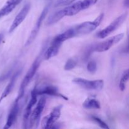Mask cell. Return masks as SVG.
Segmentation results:
<instances>
[{"mask_svg":"<svg viewBox=\"0 0 129 129\" xmlns=\"http://www.w3.org/2000/svg\"><path fill=\"white\" fill-rule=\"evenodd\" d=\"M37 94H46V95L53 96L59 97V98H63L64 100H68V98L61 93H59L57 88L53 86H48L45 88H41L40 89H37Z\"/></svg>","mask_w":129,"mask_h":129,"instance_id":"5bb4252c","label":"cell"},{"mask_svg":"<svg viewBox=\"0 0 129 129\" xmlns=\"http://www.w3.org/2000/svg\"><path fill=\"white\" fill-rule=\"evenodd\" d=\"M76 66V61L73 59H69L66 62L64 66V69L66 71H69L74 69Z\"/></svg>","mask_w":129,"mask_h":129,"instance_id":"ffe728a7","label":"cell"},{"mask_svg":"<svg viewBox=\"0 0 129 129\" xmlns=\"http://www.w3.org/2000/svg\"><path fill=\"white\" fill-rule=\"evenodd\" d=\"M37 88L36 87L34 88L32 91L31 93V98L28 104L26 106V108H25V112H24L23 115V127L24 128H26L27 127V125L28 123L29 118H30V114H31V108L34 107L37 103Z\"/></svg>","mask_w":129,"mask_h":129,"instance_id":"30bf717a","label":"cell"},{"mask_svg":"<svg viewBox=\"0 0 129 129\" xmlns=\"http://www.w3.org/2000/svg\"><path fill=\"white\" fill-rule=\"evenodd\" d=\"M63 17H64V15H63L62 10L56 11V12L52 13L50 16H49V18L47 20V25H51L54 23H56L57 21H59V20H61Z\"/></svg>","mask_w":129,"mask_h":129,"instance_id":"ac0fdd59","label":"cell"},{"mask_svg":"<svg viewBox=\"0 0 129 129\" xmlns=\"http://www.w3.org/2000/svg\"><path fill=\"white\" fill-rule=\"evenodd\" d=\"M76 0H57V1L55 2L54 6H55V7L66 6V5H70V4H71L72 3H73Z\"/></svg>","mask_w":129,"mask_h":129,"instance_id":"603a6c76","label":"cell"},{"mask_svg":"<svg viewBox=\"0 0 129 129\" xmlns=\"http://www.w3.org/2000/svg\"><path fill=\"white\" fill-rule=\"evenodd\" d=\"M127 13H125L121 15L117 18H116L114 21H112L108 26H107V27L105 28L102 30H101L100 32H98V34H97V36L99 38H100V39H105L107 37H108L112 32L115 31L124 22L125 19L127 18Z\"/></svg>","mask_w":129,"mask_h":129,"instance_id":"5b68a950","label":"cell"},{"mask_svg":"<svg viewBox=\"0 0 129 129\" xmlns=\"http://www.w3.org/2000/svg\"><path fill=\"white\" fill-rule=\"evenodd\" d=\"M45 46L42 49V50L41 52H40V54H39V56L35 59V60H34L32 65L31 66V67L30 68L29 70L28 71L27 73L26 74L25 76L24 77L23 80V81L21 82V85H20L18 95V97L16 98V99L18 100H21V98H23V96L24 95V93H25V89H26V86H27L28 84H29V83H30V81L31 80V79L34 78V75L35 74L36 72L37 71L38 69H39V66H40V63H41L42 54H44V52H45Z\"/></svg>","mask_w":129,"mask_h":129,"instance_id":"7a4b0ae2","label":"cell"},{"mask_svg":"<svg viewBox=\"0 0 129 129\" xmlns=\"http://www.w3.org/2000/svg\"><path fill=\"white\" fill-rule=\"evenodd\" d=\"M20 100L16 99V100L14 102L13 105L10 110L8 116L6 124L3 127L5 129L10 128L16 121L18 115L19 110H20Z\"/></svg>","mask_w":129,"mask_h":129,"instance_id":"7c38bea8","label":"cell"},{"mask_svg":"<svg viewBox=\"0 0 129 129\" xmlns=\"http://www.w3.org/2000/svg\"><path fill=\"white\" fill-rule=\"evenodd\" d=\"M1 117H2V113H0V120H1Z\"/></svg>","mask_w":129,"mask_h":129,"instance_id":"4316f807","label":"cell"},{"mask_svg":"<svg viewBox=\"0 0 129 129\" xmlns=\"http://www.w3.org/2000/svg\"><path fill=\"white\" fill-rule=\"evenodd\" d=\"M103 16L104 14L102 13L93 21H86L76 25L74 27L69 28L66 31L63 32L64 37L65 38L66 40H69L76 37L90 34L100 25L103 19Z\"/></svg>","mask_w":129,"mask_h":129,"instance_id":"6da1fadb","label":"cell"},{"mask_svg":"<svg viewBox=\"0 0 129 129\" xmlns=\"http://www.w3.org/2000/svg\"><path fill=\"white\" fill-rule=\"evenodd\" d=\"M123 37H124V34H120L118 35H115V36L107 39L105 41L92 45L90 48V52H102L107 51V50H109L113 45H116L120 41H121Z\"/></svg>","mask_w":129,"mask_h":129,"instance_id":"277c9868","label":"cell"},{"mask_svg":"<svg viewBox=\"0 0 129 129\" xmlns=\"http://www.w3.org/2000/svg\"><path fill=\"white\" fill-rule=\"evenodd\" d=\"M30 9V5L29 3L26 4L25 6L23 7V8L20 10V12L18 13L16 17L14 19L12 24L10 26V29H9V33H12L25 19L26 16H27L29 11Z\"/></svg>","mask_w":129,"mask_h":129,"instance_id":"8fae6325","label":"cell"},{"mask_svg":"<svg viewBox=\"0 0 129 129\" xmlns=\"http://www.w3.org/2000/svg\"><path fill=\"white\" fill-rule=\"evenodd\" d=\"M83 107L86 109H100V103L94 98L89 97L85 100L83 103Z\"/></svg>","mask_w":129,"mask_h":129,"instance_id":"e0dca14e","label":"cell"},{"mask_svg":"<svg viewBox=\"0 0 129 129\" xmlns=\"http://www.w3.org/2000/svg\"><path fill=\"white\" fill-rule=\"evenodd\" d=\"M62 105H59L55 107L48 115L45 116L42 121V128H50L54 127L55 122L60 117Z\"/></svg>","mask_w":129,"mask_h":129,"instance_id":"52a82bcc","label":"cell"},{"mask_svg":"<svg viewBox=\"0 0 129 129\" xmlns=\"http://www.w3.org/2000/svg\"><path fill=\"white\" fill-rule=\"evenodd\" d=\"M129 81V69L125 71L122 74L119 83V88L121 91H124L125 89V84Z\"/></svg>","mask_w":129,"mask_h":129,"instance_id":"d6986e66","label":"cell"},{"mask_svg":"<svg viewBox=\"0 0 129 129\" xmlns=\"http://www.w3.org/2000/svg\"><path fill=\"white\" fill-rule=\"evenodd\" d=\"M3 34H0V44H1V41H2L3 39Z\"/></svg>","mask_w":129,"mask_h":129,"instance_id":"d4e9b609","label":"cell"},{"mask_svg":"<svg viewBox=\"0 0 129 129\" xmlns=\"http://www.w3.org/2000/svg\"><path fill=\"white\" fill-rule=\"evenodd\" d=\"M20 73H21V71H16V73H15V74H13V75L12 76L11 78L10 79L9 83L6 86L5 90L3 91V92L2 93L1 95L0 96V103L2 102L3 100L5 99L6 96H8L10 94V93L12 91L13 89L14 86H15V83H16V80H17L18 77L20 75Z\"/></svg>","mask_w":129,"mask_h":129,"instance_id":"9a60e30c","label":"cell"},{"mask_svg":"<svg viewBox=\"0 0 129 129\" xmlns=\"http://www.w3.org/2000/svg\"><path fill=\"white\" fill-rule=\"evenodd\" d=\"M45 103H46V100L44 97H42L37 104L35 109L34 110L32 113L30 114V118H29L28 120V127L32 128L34 126H35V125H37L39 124L40 116H41L42 113L44 110Z\"/></svg>","mask_w":129,"mask_h":129,"instance_id":"ba28073f","label":"cell"},{"mask_svg":"<svg viewBox=\"0 0 129 129\" xmlns=\"http://www.w3.org/2000/svg\"><path fill=\"white\" fill-rule=\"evenodd\" d=\"M123 5H124L125 7L129 8V0H124V1H123Z\"/></svg>","mask_w":129,"mask_h":129,"instance_id":"cb8c5ba5","label":"cell"},{"mask_svg":"<svg viewBox=\"0 0 129 129\" xmlns=\"http://www.w3.org/2000/svg\"><path fill=\"white\" fill-rule=\"evenodd\" d=\"M73 82L87 90H100L103 88L104 85V82L103 80L90 81L83 78H74Z\"/></svg>","mask_w":129,"mask_h":129,"instance_id":"8992f818","label":"cell"},{"mask_svg":"<svg viewBox=\"0 0 129 129\" xmlns=\"http://www.w3.org/2000/svg\"><path fill=\"white\" fill-rule=\"evenodd\" d=\"M61 45L62 42L57 41L54 39L51 42L50 47H49L46 49V50L44 52V57L45 59L49 60V59H51V58L54 57L55 55H57Z\"/></svg>","mask_w":129,"mask_h":129,"instance_id":"4fadbf2b","label":"cell"},{"mask_svg":"<svg viewBox=\"0 0 129 129\" xmlns=\"http://www.w3.org/2000/svg\"><path fill=\"white\" fill-rule=\"evenodd\" d=\"M49 7H50V5H47V6L44 8L43 11H42L41 14H40V15L39 16V18H38L37 21L36 23H35V26L33 28L32 30H31V33H30V35H29L28 38L27 40H26V44H25L26 46L31 44V43L34 41V40H35V38L37 37V36L38 34H39V30H40V26H41L42 25V23L43 21H44V20L45 19V16L47 15Z\"/></svg>","mask_w":129,"mask_h":129,"instance_id":"9c48e42d","label":"cell"},{"mask_svg":"<svg viewBox=\"0 0 129 129\" xmlns=\"http://www.w3.org/2000/svg\"><path fill=\"white\" fill-rule=\"evenodd\" d=\"M87 69L90 73L94 74L97 69V66L96 62H94V60H91L90 62H89L88 65H87Z\"/></svg>","mask_w":129,"mask_h":129,"instance_id":"44dd1931","label":"cell"},{"mask_svg":"<svg viewBox=\"0 0 129 129\" xmlns=\"http://www.w3.org/2000/svg\"><path fill=\"white\" fill-rule=\"evenodd\" d=\"M22 0H8L0 10V18L9 15Z\"/></svg>","mask_w":129,"mask_h":129,"instance_id":"2e32d148","label":"cell"},{"mask_svg":"<svg viewBox=\"0 0 129 129\" xmlns=\"http://www.w3.org/2000/svg\"><path fill=\"white\" fill-rule=\"evenodd\" d=\"M91 118H92V120H93L96 123H98V125H99L100 127H102V128H107V129L109 128V127L107 125V123H106L105 122H103V121L102 120V119H100V118H98V117H94V116H92Z\"/></svg>","mask_w":129,"mask_h":129,"instance_id":"7402d4cb","label":"cell"},{"mask_svg":"<svg viewBox=\"0 0 129 129\" xmlns=\"http://www.w3.org/2000/svg\"><path fill=\"white\" fill-rule=\"evenodd\" d=\"M97 1L98 0H82L62 9V11L64 16H74L80 11L95 5Z\"/></svg>","mask_w":129,"mask_h":129,"instance_id":"3957f363","label":"cell"},{"mask_svg":"<svg viewBox=\"0 0 129 129\" xmlns=\"http://www.w3.org/2000/svg\"><path fill=\"white\" fill-rule=\"evenodd\" d=\"M125 52H127V53H129V43H128V46H127V47L126 48Z\"/></svg>","mask_w":129,"mask_h":129,"instance_id":"484cf974","label":"cell"}]
</instances>
